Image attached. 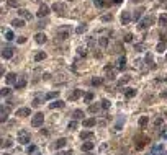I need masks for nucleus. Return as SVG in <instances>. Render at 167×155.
<instances>
[{"label":"nucleus","instance_id":"1","mask_svg":"<svg viewBox=\"0 0 167 155\" xmlns=\"http://www.w3.org/2000/svg\"><path fill=\"white\" fill-rule=\"evenodd\" d=\"M43 123H44V116H43V113H36V116L31 119V126H33V127H41Z\"/></svg>","mask_w":167,"mask_h":155},{"label":"nucleus","instance_id":"2","mask_svg":"<svg viewBox=\"0 0 167 155\" xmlns=\"http://www.w3.org/2000/svg\"><path fill=\"white\" fill-rule=\"evenodd\" d=\"M69 35H71V28L69 26H64V28H61V30L57 31V38L59 39H67Z\"/></svg>","mask_w":167,"mask_h":155},{"label":"nucleus","instance_id":"3","mask_svg":"<svg viewBox=\"0 0 167 155\" xmlns=\"http://www.w3.org/2000/svg\"><path fill=\"white\" fill-rule=\"evenodd\" d=\"M152 23V18H142V20L138 21V30H147V26Z\"/></svg>","mask_w":167,"mask_h":155},{"label":"nucleus","instance_id":"4","mask_svg":"<svg viewBox=\"0 0 167 155\" xmlns=\"http://www.w3.org/2000/svg\"><path fill=\"white\" fill-rule=\"evenodd\" d=\"M18 142H20V144H28V142H30V134H28L26 131H20V132H18Z\"/></svg>","mask_w":167,"mask_h":155},{"label":"nucleus","instance_id":"5","mask_svg":"<svg viewBox=\"0 0 167 155\" xmlns=\"http://www.w3.org/2000/svg\"><path fill=\"white\" fill-rule=\"evenodd\" d=\"M13 52H15V49L10 47V46H7V47H3V51H2V57H3V59H12V57H13Z\"/></svg>","mask_w":167,"mask_h":155},{"label":"nucleus","instance_id":"6","mask_svg":"<svg viewBox=\"0 0 167 155\" xmlns=\"http://www.w3.org/2000/svg\"><path fill=\"white\" fill-rule=\"evenodd\" d=\"M5 82L8 83V85H15V82H16V74H15V72H10V74H7Z\"/></svg>","mask_w":167,"mask_h":155},{"label":"nucleus","instance_id":"7","mask_svg":"<svg viewBox=\"0 0 167 155\" xmlns=\"http://www.w3.org/2000/svg\"><path fill=\"white\" fill-rule=\"evenodd\" d=\"M48 13H49V7H48V5H41V7H40V10H38V13H36V15L40 16V18H43V16H46Z\"/></svg>","mask_w":167,"mask_h":155},{"label":"nucleus","instance_id":"8","mask_svg":"<svg viewBox=\"0 0 167 155\" xmlns=\"http://www.w3.org/2000/svg\"><path fill=\"white\" fill-rule=\"evenodd\" d=\"M46 39H48V38H46L44 33H38V35H35V41L38 43V44H44Z\"/></svg>","mask_w":167,"mask_h":155},{"label":"nucleus","instance_id":"9","mask_svg":"<svg viewBox=\"0 0 167 155\" xmlns=\"http://www.w3.org/2000/svg\"><path fill=\"white\" fill-rule=\"evenodd\" d=\"M105 72H106V75H108V79H115V74H117V72H115V69H113L111 64H108L105 67Z\"/></svg>","mask_w":167,"mask_h":155},{"label":"nucleus","instance_id":"10","mask_svg":"<svg viewBox=\"0 0 167 155\" xmlns=\"http://www.w3.org/2000/svg\"><path fill=\"white\" fill-rule=\"evenodd\" d=\"M80 96H82V91H80V90H72V91H71V95H69V100H71V101L79 100Z\"/></svg>","mask_w":167,"mask_h":155},{"label":"nucleus","instance_id":"11","mask_svg":"<svg viewBox=\"0 0 167 155\" xmlns=\"http://www.w3.org/2000/svg\"><path fill=\"white\" fill-rule=\"evenodd\" d=\"M31 114V110L30 108H20V110L16 111V116L21 118V116H30Z\"/></svg>","mask_w":167,"mask_h":155},{"label":"nucleus","instance_id":"12","mask_svg":"<svg viewBox=\"0 0 167 155\" xmlns=\"http://www.w3.org/2000/svg\"><path fill=\"white\" fill-rule=\"evenodd\" d=\"M26 87V80L25 79H16V82H15V88L16 90H21V88H25Z\"/></svg>","mask_w":167,"mask_h":155},{"label":"nucleus","instance_id":"13","mask_svg":"<svg viewBox=\"0 0 167 155\" xmlns=\"http://www.w3.org/2000/svg\"><path fill=\"white\" fill-rule=\"evenodd\" d=\"M12 26L21 28V26H25V20H23V18H15V20H12Z\"/></svg>","mask_w":167,"mask_h":155},{"label":"nucleus","instance_id":"14","mask_svg":"<svg viewBox=\"0 0 167 155\" xmlns=\"http://www.w3.org/2000/svg\"><path fill=\"white\" fill-rule=\"evenodd\" d=\"M10 110H12L10 105H2L0 106V116H7L8 113H10Z\"/></svg>","mask_w":167,"mask_h":155},{"label":"nucleus","instance_id":"15","mask_svg":"<svg viewBox=\"0 0 167 155\" xmlns=\"http://www.w3.org/2000/svg\"><path fill=\"white\" fill-rule=\"evenodd\" d=\"M48 106H49L51 110H56V108H62V106H64V101H61V100H56V101H52V103H49Z\"/></svg>","mask_w":167,"mask_h":155},{"label":"nucleus","instance_id":"16","mask_svg":"<svg viewBox=\"0 0 167 155\" xmlns=\"http://www.w3.org/2000/svg\"><path fill=\"white\" fill-rule=\"evenodd\" d=\"M46 57H48V54H46V52H43V51H38V52H36V56H35V60H36V62H41V60H44Z\"/></svg>","mask_w":167,"mask_h":155},{"label":"nucleus","instance_id":"17","mask_svg":"<svg viewBox=\"0 0 167 155\" xmlns=\"http://www.w3.org/2000/svg\"><path fill=\"white\" fill-rule=\"evenodd\" d=\"M131 21V15L128 13V12H123V15H121V23L123 25H128Z\"/></svg>","mask_w":167,"mask_h":155},{"label":"nucleus","instance_id":"18","mask_svg":"<svg viewBox=\"0 0 167 155\" xmlns=\"http://www.w3.org/2000/svg\"><path fill=\"white\" fill-rule=\"evenodd\" d=\"M12 139H2L0 137V147H5V149H8V147H12Z\"/></svg>","mask_w":167,"mask_h":155},{"label":"nucleus","instance_id":"19","mask_svg":"<svg viewBox=\"0 0 167 155\" xmlns=\"http://www.w3.org/2000/svg\"><path fill=\"white\" fill-rule=\"evenodd\" d=\"M82 124L85 126V127H92V126L97 124V121L93 119V118H89V119H84V121H82Z\"/></svg>","mask_w":167,"mask_h":155},{"label":"nucleus","instance_id":"20","mask_svg":"<svg viewBox=\"0 0 167 155\" xmlns=\"http://www.w3.org/2000/svg\"><path fill=\"white\" fill-rule=\"evenodd\" d=\"M18 13H20V16H21V18L25 16V20H28V21H30V20H33V15H31V13H30L28 10H20Z\"/></svg>","mask_w":167,"mask_h":155},{"label":"nucleus","instance_id":"21","mask_svg":"<svg viewBox=\"0 0 167 155\" xmlns=\"http://www.w3.org/2000/svg\"><path fill=\"white\" fill-rule=\"evenodd\" d=\"M162 152H164V145L162 144L156 145V147L152 149V155H162Z\"/></svg>","mask_w":167,"mask_h":155},{"label":"nucleus","instance_id":"22","mask_svg":"<svg viewBox=\"0 0 167 155\" xmlns=\"http://www.w3.org/2000/svg\"><path fill=\"white\" fill-rule=\"evenodd\" d=\"M51 8H52L54 12H57V13H62V12H64V5H62V3H59V2H57V3H54Z\"/></svg>","mask_w":167,"mask_h":155},{"label":"nucleus","instance_id":"23","mask_svg":"<svg viewBox=\"0 0 167 155\" xmlns=\"http://www.w3.org/2000/svg\"><path fill=\"white\" fill-rule=\"evenodd\" d=\"M123 123H125V118H123V116H120V118H118V121H117V124H115V131H121Z\"/></svg>","mask_w":167,"mask_h":155},{"label":"nucleus","instance_id":"24","mask_svg":"<svg viewBox=\"0 0 167 155\" xmlns=\"http://www.w3.org/2000/svg\"><path fill=\"white\" fill-rule=\"evenodd\" d=\"M66 142H67V140L64 139V137H62V139H57V140H56V144H54V147H56V149H62V147L66 145Z\"/></svg>","mask_w":167,"mask_h":155},{"label":"nucleus","instance_id":"25","mask_svg":"<svg viewBox=\"0 0 167 155\" xmlns=\"http://www.w3.org/2000/svg\"><path fill=\"white\" fill-rule=\"evenodd\" d=\"M138 123H139V126H141V127H146V126H147V123H149V118H147V116H141Z\"/></svg>","mask_w":167,"mask_h":155},{"label":"nucleus","instance_id":"26","mask_svg":"<svg viewBox=\"0 0 167 155\" xmlns=\"http://www.w3.org/2000/svg\"><path fill=\"white\" fill-rule=\"evenodd\" d=\"M125 95H126V98H133V96L136 95V90H134V88H126V90H125Z\"/></svg>","mask_w":167,"mask_h":155},{"label":"nucleus","instance_id":"27","mask_svg":"<svg viewBox=\"0 0 167 155\" xmlns=\"http://www.w3.org/2000/svg\"><path fill=\"white\" fill-rule=\"evenodd\" d=\"M159 25L161 26H167V13H162L159 18Z\"/></svg>","mask_w":167,"mask_h":155},{"label":"nucleus","instance_id":"28","mask_svg":"<svg viewBox=\"0 0 167 155\" xmlns=\"http://www.w3.org/2000/svg\"><path fill=\"white\" fill-rule=\"evenodd\" d=\"M92 149H93V144H92V142H85V144H82V150H84V152L92 150Z\"/></svg>","mask_w":167,"mask_h":155},{"label":"nucleus","instance_id":"29","mask_svg":"<svg viewBox=\"0 0 167 155\" xmlns=\"http://www.w3.org/2000/svg\"><path fill=\"white\" fill-rule=\"evenodd\" d=\"M98 105H100V108H103V110H108V108H110V101H108V100H102Z\"/></svg>","mask_w":167,"mask_h":155},{"label":"nucleus","instance_id":"30","mask_svg":"<svg viewBox=\"0 0 167 155\" xmlns=\"http://www.w3.org/2000/svg\"><path fill=\"white\" fill-rule=\"evenodd\" d=\"M102 83H103V79H98V77H95V79L92 80V85L93 87H100Z\"/></svg>","mask_w":167,"mask_h":155},{"label":"nucleus","instance_id":"31","mask_svg":"<svg viewBox=\"0 0 167 155\" xmlns=\"http://www.w3.org/2000/svg\"><path fill=\"white\" fill-rule=\"evenodd\" d=\"M74 118H76V119H82V118H84V111H82V110H76V111H74Z\"/></svg>","mask_w":167,"mask_h":155},{"label":"nucleus","instance_id":"32","mask_svg":"<svg viewBox=\"0 0 167 155\" xmlns=\"http://www.w3.org/2000/svg\"><path fill=\"white\" fill-rule=\"evenodd\" d=\"M125 64H126V59H125V57H120V65H118V69L120 70H125Z\"/></svg>","mask_w":167,"mask_h":155},{"label":"nucleus","instance_id":"33","mask_svg":"<svg viewBox=\"0 0 167 155\" xmlns=\"http://www.w3.org/2000/svg\"><path fill=\"white\" fill-rule=\"evenodd\" d=\"M10 88H8V87H5V88H2V90H0V95L2 96H7V95H10Z\"/></svg>","mask_w":167,"mask_h":155},{"label":"nucleus","instance_id":"34","mask_svg":"<svg viewBox=\"0 0 167 155\" xmlns=\"http://www.w3.org/2000/svg\"><path fill=\"white\" fill-rule=\"evenodd\" d=\"M90 137H92V132H87V131L80 132V139H90Z\"/></svg>","mask_w":167,"mask_h":155},{"label":"nucleus","instance_id":"35","mask_svg":"<svg viewBox=\"0 0 167 155\" xmlns=\"http://www.w3.org/2000/svg\"><path fill=\"white\" fill-rule=\"evenodd\" d=\"M98 44H100L102 47H106V44H108V39H106V38H100V39H98Z\"/></svg>","mask_w":167,"mask_h":155},{"label":"nucleus","instance_id":"36","mask_svg":"<svg viewBox=\"0 0 167 155\" xmlns=\"http://www.w3.org/2000/svg\"><path fill=\"white\" fill-rule=\"evenodd\" d=\"M98 110H102V108H100V105H92L90 108H89V111H90V113H97Z\"/></svg>","mask_w":167,"mask_h":155},{"label":"nucleus","instance_id":"37","mask_svg":"<svg viewBox=\"0 0 167 155\" xmlns=\"http://www.w3.org/2000/svg\"><path fill=\"white\" fill-rule=\"evenodd\" d=\"M56 96H57V91H52V93H48V95H46V100L49 101V100H54Z\"/></svg>","mask_w":167,"mask_h":155},{"label":"nucleus","instance_id":"38","mask_svg":"<svg viewBox=\"0 0 167 155\" xmlns=\"http://www.w3.org/2000/svg\"><path fill=\"white\" fill-rule=\"evenodd\" d=\"M156 49L159 51V52H164V51H166V43H159Z\"/></svg>","mask_w":167,"mask_h":155},{"label":"nucleus","instance_id":"39","mask_svg":"<svg viewBox=\"0 0 167 155\" xmlns=\"http://www.w3.org/2000/svg\"><path fill=\"white\" fill-rule=\"evenodd\" d=\"M77 52H79V56H80V57H85V56H87L85 47H79V49H77Z\"/></svg>","mask_w":167,"mask_h":155},{"label":"nucleus","instance_id":"40","mask_svg":"<svg viewBox=\"0 0 167 155\" xmlns=\"http://www.w3.org/2000/svg\"><path fill=\"white\" fill-rule=\"evenodd\" d=\"M77 121H71V123H69V126H67V127H69V129L71 131H74V129H77Z\"/></svg>","mask_w":167,"mask_h":155},{"label":"nucleus","instance_id":"41","mask_svg":"<svg viewBox=\"0 0 167 155\" xmlns=\"http://www.w3.org/2000/svg\"><path fill=\"white\" fill-rule=\"evenodd\" d=\"M84 100L89 103V101H92L93 100V93H85V96H84Z\"/></svg>","mask_w":167,"mask_h":155},{"label":"nucleus","instance_id":"42","mask_svg":"<svg viewBox=\"0 0 167 155\" xmlns=\"http://www.w3.org/2000/svg\"><path fill=\"white\" fill-rule=\"evenodd\" d=\"M87 30V26L85 25H80V26H79V28H77V30H76V33H79V35H82V33H84V31H85Z\"/></svg>","mask_w":167,"mask_h":155},{"label":"nucleus","instance_id":"43","mask_svg":"<svg viewBox=\"0 0 167 155\" xmlns=\"http://www.w3.org/2000/svg\"><path fill=\"white\" fill-rule=\"evenodd\" d=\"M93 3H95V7H98V8H102V7H105V2H103V0H95Z\"/></svg>","mask_w":167,"mask_h":155},{"label":"nucleus","instance_id":"44","mask_svg":"<svg viewBox=\"0 0 167 155\" xmlns=\"http://www.w3.org/2000/svg\"><path fill=\"white\" fill-rule=\"evenodd\" d=\"M125 41H126V43H131V41H133V35H131V33L125 35Z\"/></svg>","mask_w":167,"mask_h":155},{"label":"nucleus","instance_id":"45","mask_svg":"<svg viewBox=\"0 0 167 155\" xmlns=\"http://www.w3.org/2000/svg\"><path fill=\"white\" fill-rule=\"evenodd\" d=\"M7 39H8V41H12V39H13V38H15V35H13V33H12V31H7Z\"/></svg>","mask_w":167,"mask_h":155},{"label":"nucleus","instance_id":"46","mask_svg":"<svg viewBox=\"0 0 167 155\" xmlns=\"http://www.w3.org/2000/svg\"><path fill=\"white\" fill-rule=\"evenodd\" d=\"M35 150H36V145H30V147L26 149V152H28V154H33Z\"/></svg>","mask_w":167,"mask_h":155},{"label":"nucleus","instance_id":"47","mask_svg":"<svg viewBox=\"0 0 167 155\" xmlns=\"http://www.w3.org/2000/svg\"><path fill=\"white\" fill-rule=\"evenodd\" d=\"M111 18H113L111 15H103V16H102V21H110Z\"/></svg>","mask_w":167,"mask_h":155},{"label":"nucleus","instance_id":"48","mask_svg":"<svg viewBox=\"0 0 167 155\" xmlns=\"http://www.w3.org/2000/svg\"><path fill=\"white\" fill-rule=\"evenodd\" d=\"M25 41H26V38H25V36H20V38L16 39V43H18V44H23Z\"/></svg>","mask_w":167,"mask_h":155},{"label":"nucleus","instance_id":"49","mask_svg":"<svg viewBox=\"0 0 167 155\" xmlns=\"http://www.w3.org/2000/svg\"><path fill=\"white\" fill-rule=\"evenodd\" d=\"M142 12H144V8H139V10H136V13H134V18H139V15H141Z\"/></svg>","mask_w":167,"mask_h":155},{"label":"nucleus","instance_id":"50","mask_svg":"<svg viewBox=\"0 0 167 155\" xmlns=\"http://www.w3.org/2000/svg\"><path fill=\"white\" fill-rule=\"evenodd\" d=\"M8 5L10 7H18V3H16V0H8Z\"/></svg>","mask_w":167,"mask_h":155},{"label":"nucleus","instance_id":"51","mask_svg":"<svg viewBox=\"0 0 167 155\" xmlns=\"http://www.w3.org/2000/svg\"><path fill=\"white\" fill-rule=\"evenodd\" d=\"M162 123H164V121H162V119H161V118H159V119H157V121H156V126H161V124H162Z\"/></svg>","mask_w":167,"mask_h":155},{"label":"nucleus","instance_id":"52","mask_svg":"<svg viewBox=\"0 0 167 155\" xmlns=\"http://www.w3.org/2000/svg\"><path fill=\"white\" fill-rule=\"evenodd\" d=\"M3 74H5V70H3V67H2V65H0V77H2Z\"/></svg>","mask_w":167,"mask_h":155},{"label":"nucleus","instance_id":"53","mask_svg":"<svg viewBox=\"0 0 167 155\" xmlns=\"http://www.w3.org/2000/svg\"><path fill=\"white\" fill-rule=\"evenodd\" d=\"M161 96H162V98H167V93H166V91H162V93H161Z\"/></svg>","mask_w":167,"mask_h":155},{"label":"nucleus","instance_id":"54","mask_svg":"<svg viewBox=\"0 0 167 155\" xmlns=\"http://www.w3.org/2000/svg\"><path fill=\"white\" fill-rule=\"evenodd\" d=\"M123 0H113V3H121Z\"/></svg>","mask_w":167,"mask_h":155},{"label":"nucleus","instance_id":"55","mask_svg":"<svg viewBox=\"0 0 167 155\" xmlns=\"http://www.w3.org/2000/svg\"><path fill=\"white\" fill-rule=\"evenodd\" d=\"M72 152H64V154H61V155H71Z\"/></svg>","mask_w":167,"mask_h":155},{"label":"nucleus","instance_id":"56","mask_svg":"<svg viewBox=\"0 0 167 155\" xmlns=\"http://www.w3.org/2000/svg\"><path fill=\"white\" fill-rule=\"evenodd\" d=\"M133 2H141V0H133Z\"/></svg>","mask_w":167,"mask_h":155},{"label":"nucleus","instance_id":"57","mask_svg":"<svg viewBox=\"0 0 167 155\" xmlns=\"http://www.w3.org/2000/svg\"><path fill=\"white\" fill-rule=\"evenodd\" d=\"M166 59H167V56H166Z\"/></svg>","mask_w":167,"mask_h":155},{"label":"nucleus","instance_id":"58","mask_svg":"<svg viewBox=\"0 0 167 155\" xmlns=\"http://www.w3.org/2000/svg\"><path fill=\"white\" fill-rule=\"evenodd\" d=\"M5 155H7V154H5Z\"/></svg>","mask_w":167,"mask_h":155}]
</instances>
